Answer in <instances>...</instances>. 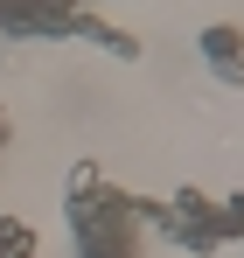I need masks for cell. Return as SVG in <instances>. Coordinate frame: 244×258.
<instances>
[{
  "label": "cell",
  "mask_w": 244,
  "mask_h": 258,
  "mask_svg": "<svg viewBox=\"0 0 244 258\" xmlns=\"http://www.w3.org/2000/svg\"><path fill=\"white\" fill-rule=\"evenodd\" d=\"M0 258H35V230L14 223V216H0Z\"/></svg>",
  "instance_id": "3"
},
{
  "label": "cell",
  "mask_w": 244,
  "mask_h": 258,
  "mask_svg": "<svg viewBox=\"0 0 244 258\" xmlns=\"http://www.w3.org/2000/svg\"><path fill=\"white\" fill-rule=\"evenodd\" d=\"M0 147H7V105H0Z\"/></svg>",
  "instance_id": "5"
},
{
  "label": "cell",
  "mask_w": 244,
  "mask_h": 258,
  "mask_svg": "<svg viewBox=\"0 0 244 258\" xmlns=\"http://www.w3.org/2000/svg\"><path fill=\"white\" fill-rule=\"evenodd\" d=\"M196 49L216 63V77H223V84H244V28H230V21H209L203 35H196Z\"/></svg>",
  "instance_id": "1"
},
{
  "label": "cell",
  "mask_w": 244,
  "mask_h": 258,
  "mask_svg": "<svg viewBox=\"0 0 244 258\" xmlns=\"http://www.w3.org/2000/svg\"><path fill=\"white\" fill-rule=\"evenodd\" d=\"M70 35H84V42H98V49H112V56H126V63H133V56H140V42H133V35H126V28H112V21H91V14H70Z\"/></svg>",
  "instance_id": "2"
},
{
  "label": "cell",
  "mask_w": 244,
  "mask_h": 258,
  "mask_svg": "<svg viewBox=\"0 0 244 258\" xmlns=\"http://www.w3.org/2000/svg\"><path fill=\"white\" fill-rule=\"evenodd\" d=\"M84 7H91V0H84Z\"/></svg>",
  "instance_id": "6"
},
{
  "label": "cell",
  "mask_w": 244,
  "mask_h": 258,
  "mask_svg": "<svg viewBox=\"0 0 244 258\" xmlns=\"http://www.w3.org/2000/svg\"><path fill=\"white\" fill-rule=\"evenodd\" d=\"M216 216H223V244H230V237H244V196L216 203Z\"/></svg>",
  "instance_id": "4"
}]
</instances>
